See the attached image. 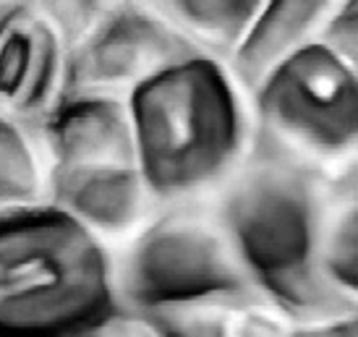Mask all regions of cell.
Masks as SVG:
<instances>
[{
  "label": "cell",
  "instance_id": "obj_1",
  "mask_svg": "<svg viewBox=\"0 0 358 337\" xmlns=\"http://www.w3.org/2000/svg\"><path fill=\"white\" fill-rule=\"evenodd\" d=\"M324 225V191L314 168L262 131L222 196L220 228L254 290L303 324L353 314V301L322 269Z\"/></svg>",
  "mask_w": 358,
  "mask_h": 337
},
{
  "label": "cell",
  "instance_id": "obj_2",
  "mask_svg": "<svg viewBox=\"0 0 358 337\" xmlns=\"http://www.w3.org/2000/svg\"><path fill=\"white\" fill-rule=\"evenodd\" d=\"M115 306L92 230L52 204L0 209V337H66Z\"/></svg>",
  "mask_w": 358,
  "mask_h": 337
},
{
  "label": "cell",
  "instance_id": "obj_3",
  "mask_svg": "<svg viewBox=\"0 0 358 337\" xmlns=\"http://www.w3.org/2000/svg\"><path fill=\"white\" fill-rule=\"evenodd\" d=\"M129 118L136 170L155 196L204 189L236 159L243 118L233 81L204 52L131 87Z\"/></svg>",
  "mask_w": 358,
  "mask_h": 337
},
{
  "label": "cell",
  "instance_id": "obj_4",
  "mask_svg": "<svg viewBox=\"0 0 358 337\" xmlns=\"http://www.w3.org/2000/svg\"><path fill=\"white\" fill-rule=\"evenodd\" d=\"M120 290L131 308L183 301L246 303L254 285L222 228L194 212H168L131 246Z\"/></svg>",
  "mask_w": 358,
  "mask_h": 337
},
{
  "label": "cell",
  "instance_id": "obj_5",
  "mask_svg": "<svg viewBox=\"0 0 358 337\" xmlns=\"http://www.w3.org/2000/svg\"><path fill=\"white\" fill-rule=\"evenodd\" d=\"M264 134L280 144L343 157L358 136L356 69L308 42L280 60L254 89Z\"/></svg>",
  "mask_w": 358,
  "mask_h": 337
},
{
  "label": "cell",
  "instance_id": "obj_6",
  "mask_svg": "<svg viewBox=\"0 0 358 337\" xmlns=\"http://www.w3.org/2000/svg\"><path fill=\"white\" fill-rule=\"evenodd\" d=\"M201 50L168 21L136 3H118L100 16L63 58L60 92L136 87L147 76Z\"/></svg>",
  "mask_w": 358,
  "mask_h": 337
},
{
  "label": "cell",
  "instance_id": "obj_7",
  "mask_svg": "<svg viewBox=\"0 0 358 337\" xmlns=\"http://www.w3.org/2000/svg\"><path fill=\"white\" fill-rule=\"evenodd\" d=\"M63 58L58 34L24 0H8L0 13V113L42 120L60 92Z\"/></svg>",
  "mask_w": 358,
  "mask_h": 337
},
{
  "label": "cell",
  "instance_id": "obj_8",
  "mask_svg": "<svg viewBox=\"0 0 358 337\" xmlns=\"http://www.w3.org/2000/svg\"><path fill=\"white\" fill-rule=\"evenodd\" d=\"M40 123L52 168L136 165L129 108L108 92H58Z\"/></svg>",
  "mask_w": 358,
  "mask_h": 337
},
{
  "label": "cell",
  "instance_id": "obj_9",
  "mask_svg": "<svg viewBox=\"0 0 358 337\" xmlns=\"http://www.w3.org/2000/svg\"><path fill=\"white\" fill-rule=\"evenodd\" d=\"M141 201L144 183L136 165H71L50 173V204L92 233L129 230Z\"/></svg>",
  "mask_w": 358,
  "mask_h": 337
},
{
  "label": "cell",
  "instance_id": "obj_10",
  "mask_svg": "<svg viewBox=\"0 0 358 337\" xmlns=\"http://www.w3.org/2000/svg\"><path fill=\"white\" fill-rule=\"evenodd\" d=\"M340 0H264L254 24L233 50V71L246 89L285 60L290 52L314 42L327 16Z\"/></svg>",
  "mask_w": 358,
  "mask_h": 337
},
{
  "label": "cell",
  "instance_id": "obj_11",
  "mask_svg": "<svg viewBox=\"0 0 358 337\" xmlns=\"http://www.w3.org/2000/svg\"><path fill=\"white\" fill-rule=\"evenodd\" d=\"M162 6L196 34L236 50L264 0H162Z\"/></svg>",
  "mask_w": 358,
  "mask_h": 337
},
{
  "label": "cell",
  "instance_id": "obj_12",
  "mask_svg": "<svg viewBox=\"0 0 358 337\" xmlns=\"http://www.w3.org/2000/svg\"><path fill=\"white\" fill-rule=\"evenodd\" d=\"M322 269L329 285L348 301H356L358 285V209L350 183L348 194H340L335 215L327 217L322 238Z\"/></svg>",
  "mask_w": 358,
  "mask_h": 337
},
{
  "label": "cell",
  "instance_id": "obj_13",
  "mask_svg": "<svg viewBox=\"0 0 358 337\" xmlns=\"http://www.w3.org/2000/svg\"><path fill=\"white\" fill-rule=\"evenodd\" d=\"M238 306L230 301H183L136 311L150 319L159 337H236Z\"/></svg>",
  "mask_w": 358,
  "mask_h": 337
},
{
  "label": "cell",
  "instance_id": "obj_14",
  "mask_svg": "<svg viewBox=\"0 0 358 337\" xmlns=\"http://www.w3.org/2000/svg\"><path fill=\"white\" fill-rule=\"evenodd\" d=\"M40 168L21 129L0 113V207L31 204L40 194Z\"/></svg>",
  "mask_w": 358,
  "mask_h": 337
},
{
  "label": "cell",
  "instance_id": "obj_15",
  "mask_svg": "<svg viewBox=\"0 0 358 337\" xmlns=\"http://www.w3.org/2000/svg\"><path fill=\"white\" fill-rule=\"evenodd\" d=\"M71 50L108 10V0H24Z\"/></svg>",
  "mask_w": 358,
  "mask_h": 337
},
{
  "label": "cell",
  "instance_id": "obj_16",
  "mask_svg": "<svg viewBox=\"0 0 358 337\" xmlns=\"http://www.w3.org/2000/svg\"><path fill=\"white\" fill-rule=\"evenodd\" d=\"M322 48L335 52L340 60L356 69L358 52V0H340L338 8L327 16L317 31V40Z\"/></svg>",
  "mask_w": 358,
  "mask_h": 337
},
{
  "label": "cell",
  "instance_id": "obj_17",
  "mask_svg": "<svg viewBox=\"0 0 358 337\" xmlns=\"http://www.w3.org/2000/svg\"><path fill=\"white\" fill-rule=\"evenodd\" d=\"M66 337H159L157 329L150 324V319L136 308L115 306L105 317L94 319L81 329Z\"/></svg>",
  "mask_w": 358,
  "mask_h": 337
},
{
  "label": "cell",
  "instance_id": "obj_18",
  "mask_svg": "<svg viewBox=\"0 0 358 337\" xmlns=\"http://www.w3.org/2000/svg\"><path fill=\"white\" fill-rule=\"evenodd\" d=\"M288 337H358V324L353 314L322 322H306L299 329H293Z\"/></svg>",
  "mask_w": 358,
  "mask_h": 337
},
{
  "label": "cell",
  "instance_id": "obj_19",
  "mask_svg": "<svg viewBox=\"0 0 358 337\" xmlns=\"http://www.w3.org/2000/svg\"><path fill=\"white\" fill-rule=\"evenodd\" d=\"M236 337H282L280 335L278 324L267 317H259V314H249L238 324V335Z\"/></svg>",
  "mask_w": 358,
  "mask_h": 337
},
{
  "label": "cell",
  "instance_id": "obj_20",
  "mask_svg": "<svg viewBox=\"0 0 358 337\" xmlns=\"http://www.w3.org/2000/svg\"><path fill=\"white\" fill-rule=\"evenodd\" d=\"M6 3H8V0H0V13H3V8H6Z\"/></svg>",
  "mask_w": 358,
  "mask_h": 337
}]
</instances>
